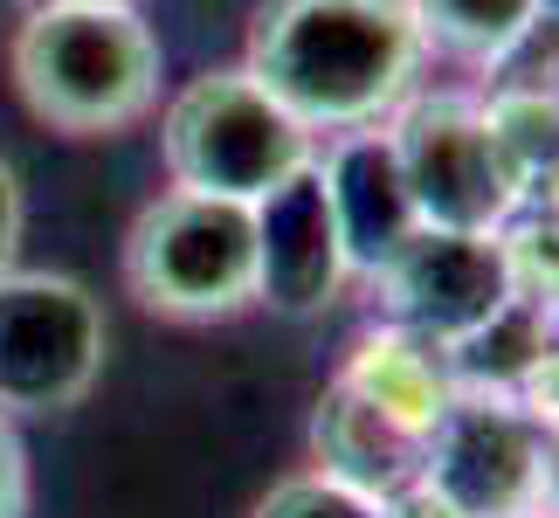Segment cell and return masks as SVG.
<instances>
[{
    "label": "cell",
    "instance_id": "6da1fadb",
    "mask_svg": "<svg viewBox=\"0 0 559 518\" xmlns=\"http://www.w3.org/2000/svg\"><path fill=\"white\" fill-rule=\"evenodd\" d=\"M428 42L407 0H263L242 70L311 139L386 125L415 97Z\"/></svg>",
    "mask_w": 559,
    "mask_h": 518
},
{
    "label": "cell",
    "instance_id": "7a4b0ae2",
    "mask_svg": "<svg viewBox=\"0 0 559 518\" xmlns=\"http://www.w3.org/2000/svg\"><path fill=\"white\" fill-rule=\"evenodd\" d=\"M21 104L70 139H111L159 111L166 42L139 0H35L14 28Z\"/></svg>",
    "mask_w": 559,
    "mask_h": 518
},
{
    "label": "cell",
    "instance_id": "3957f363",
    "mask_svg": "<svg viewBox=\"0 0 559 518\" xmlns=\"http://www.w3.org/2000/svg\"><path fill=\"white\" fill-rule=\"evenodd\" d=\"M311 160H318V139L242 70V62H235V70L187 76L180 91L159 104L166 187L255 208L263 193H276Z\"/></svg>",
    "mask_w": 559,
    "mask_h": 518
},
{
    "label": "cell",
    "instance_id": "277c9868",
    "mask_svg": "<svg viewBox=\"0 0 559 518\" xmlns=\"http://www.w3.org/2000/svg\"><path fill=\"white\" fill-rule=\"evenodd\" d=\"M124 284L153 318L222 326L255 305V208L166 187L124 235Z\"/></svg>",
    "mask_w": 559,
    "mask_h": 518
},
{
    "label": "cell",
    "instance_id": "5b68a950",
    "mask_svg": "<svg viewBox=\"0 0 559 518\" xmlns=\"http://www.w3.org/2000/svg\"><path fill=\"white\" fill-rule=\"evenodd\" d=\"M401 180L415 193L421 228L456 235H504L511 214L525 208L519 180L498 153V132L484 118V97L469 91H415L386 118Z\"/></svg>",
    "mask_w": 559,
    "mask_h": 518
},
{
    "label": "cell",
    "instance_id": "8992f818",
    "mask_svg": "<svg viewBox=\"0 0 559 518\" xmlns=\"http://www.w3.org/2000/svg\"><path fill=\"white\" fill-rule=\"evenodd\" d=\"M104 305L62 270L0 276V415H70L104 374Z\"/></svg>",
    "mask_w": 559,
    "mask_h": 518
},
{
    "label": "cell",
    "instance_id": "52a82bcc",
    "mask_svg": "<svg viewBox=\"0 0 559 518\" xmlns=\"http://www.w3.org/2000/svg\"><path fill=\"white\" fill-rule=\"evenodd\" d=\"M546 428L504 387H456L421 436V484L449 518H519L539 511Z\"/></svg>",
    "mask_w": 559,
    "mask_h": 518
},
{
    "label": "cell",
    "instance_id": "ba28073f",
    "mask_svg": "<svg viewBox=\"0 0 559 518\" xmlns=\"http://www.w3.org/2000/svg\"><path fill=\"white\" fill-rule=\"evenodd\" d=\"M373 291L386 305V326L428 339L436 353H456L519 297V263L504 235L415 228L407 249L373 276Z\"/></svg>",
    "mask_w": 559,
    "mask_h": 518
},
{
    "label": "cell",
    "instance_id": "9c48e42d",
    "mask_svg": "<svg viewBox=\"0 0 559 518\" xmlns=\"http://www.w3.org/2000/svg\"><path fill=\"white\" fill-rule=\"evenodd\" d=\"M346 284L353 263L311 160L305 173H290L276 193L255 201V305H270L276 318H325Z\"/></svg>",
    "mask_w": 559,
    "mask_h": 518
},
{
    "label": "cell",
    "instance_id": "30bf717a",
    "mask_svg": "<svg viewBox=\"0 0 559 518\" xmlns=\"http://www.w3.org/2000/svg\"><path fill=\"white\" fill-rule=\"evenodd\" d=\"M318 180H325V201H332V222H338V243H346L353 276L373 284V276L407 249V235L421 228L415 193H407V180H401V160H394L386 125L332 132L325 153H318Z\"/></svg>",
    "mask_w": 559,
    "mask_h": 518
},
{
    "label": "cell",
    "instance_id": "8fae6325",
    "mask_svg": "<svg viewBox=\"0 0 559 518\" xmlns=\"http://www.w3.org/2000/svg\"><path fill=\"white\" fill-rule=\"evenodd\" d=\"M311 470L332 484H346L353 498L367 505H394L421 484V436L401 428L394 415H380L373 401H359L346 380H325L318 395V415H311Z\"/></svg>",
    "mask_w": 559,
    "mask_h": 518
},
{
    "label": "cell",
    "instance_id": "7c38bea8",
    "mask_svg": "<svg viewBox=\"0 0 559 518\" xmlns=\"http://www.w3.org/2000/svg\"><path fill=\"white\" fill-rule=\"evenodd\" d=\"M338 380H346L359 401H373L380 415H394L401 428H415V436H428V422L456 395L449 353H436L428 339L401 332V326H386V318L353 339V360L338 366Z\"/></svg>",
    "mask_w": 559,
    "mask_h": 518
},
{
    "label": "cell",
    "instance_id": "4fadbf2b",
    "mask_svg": "<svg viewBox=\"0 0 559 518\" xmlns=\"http://www.w3.org/2000/svg\"><path fill=\"white\" fill-rule=\"evenodd\" d=\"M546 8L552 0H407L428 56L469 62V70H504L539 35Z\"/></svg>",
    "mask_w": 559,
    "mask_h": 518
},
{
    "label": "cell",
    "instance_id": "5bb4252c",
    "mask_svg": "<svg viewBox=\"0 0 559 518\" xmlns=\"http://www.w3.org/2000/svg\"><path fill=\"white\" fill-rule=\"evenodd\" d=\"M484 118L498 132V153L519 193L559 180V91H498L484 97Z\"/></svg>",
    "mask_w": 559,
    "mask_h": 518
},
{
    "label": "cell",
    "instance_id": "9a60e30c",
    "mask_svg": "<svg viewBox=\"0 0 559 518\" xmlns=\"http://www.w3.org/2000/svg\"><path fill=\"white\" fill-rule=\"evenodd\" d=\"M255 518H380V505L353 498L346 484L318 478V470H297V478H284V484H270V491H263Z\"/></svg>",
    "mask_w": 559,
    "mask_h": 518
},
{
    "label": "cell",
    "instance_id": "2e32d148",
    "mask_svg": "<svg viewBox=\"0 0 559 518\" xmlns=\"http://www.w3.org/2000/svg\"><path fill=\"white\" fill-rule=\"evenodd\" d=\"M519 401L546 436H559V339H546V353L532 360V374L519 380Z\"/></svg>",
    "mask_w": 559,
    "mask_h": 518
},
{
    "label": "cell",
    "instance_id": "e0dca14e",
    "mask_svg": "<svg viewBox=\"0 0 559 518\" xmlns=\"http://www.w3.org/2000/svg\"><path fill=\"white\" fill-rule=\"evenodd\" d=\"M0 518H28V449L8 415H0Z\"/></svg>",
    "mask_w": 559,
    "mask_h": 518
},
{
    "label": "cell",
    "instance_id": "ac0fdd59",
    "mask_svg": "<svg viewBox=\"0 0 559 518\" xmlns=\"http://www.w3.org/2000/svg\"><path fill=\"white\" fill-rule=\"evenodd\" d=\"M21 228H28V193H21L14 160L0 153V276H8L14 256H21Z\"/></svg>",
    "mask_w": 559,
    "mask_h": 518
},
{
    "label": "cell",
    "instance_id": "d6986e66",
    "mask_svg": "<svg viewBox=\"0 0 559 518\" xmlns=\"http://www.w3.org/2000/svg\"><path fill=\"white\" fill-rule=\"evenodd\" d=\"M539 511L559 518V436H546V470H539Z\"/></svg>",
    "mask_w": 559,
    "mask_h": 518
},
{
    "label": "cell",
    "instance_id": "ffe728a7",
    "mask_svg": "<svg viewBox=\"0 0 559 518\" xmlns=\"http://www.w3.org/2000/svg\"><path fill=\"white\" fill-rule=\"evenodd\" d=\"M519 518H546V511H519Z\"/></svg>",
    "mask_w": 559,
    "mask_h": 518
}]
</instances>
